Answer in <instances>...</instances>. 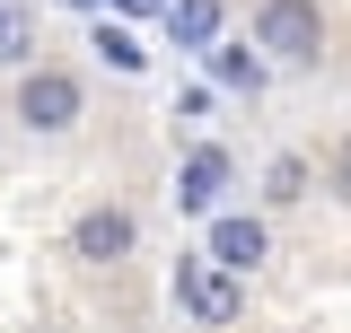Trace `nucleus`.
I'll use <instances>...</instances> for the list:
<instances>
[{
  "label": "nucleus",
  "instance_id": "f257e3e1",
  "mask_svg": "<svg viewBox=\"0 0 351 333\" xmlns=\"http://www.w3.org/2000/svg\"><path fill=\"white\" fill-rule=\"evenodd\" d=\"M176 298H184V316L193 325H237V307H246V281L228 272V263H211V254H184L176 263Z\"/></svg>",
  "mask_w": 351,
  "mask_h": 333
},
{
  "label": "nucleus",
  "instance_id": "f03ea898",
  "mask_svg": "<svg viewBox=\"0 0 351 333\" xmlns=\"http://www.w3.org/2000/svg\"><path fill=\"white\" fill-rule=\"evenodd\" d=\"M255 44L272 53V62H316V53H325L316 0H263V9H255Z\"/></svg>",
  "mask_w": 351,
  "mask_h": 333
},
{
  "label": "nucleus",
  "instance_id": "7ed1b4c3",
  "mask_svg": "<svg viewBox=\"0 0 351 333\" xmlns=\"http://www.w3.org/2000/svg\"><path fill=\"white\" fill-rule=\"evenodd\" d=\"M18 114L36 132L80 123V79H71V71H27V79H18Z\"/></svg>",
  "mask_w": 351,
  "mask_h": 333
},
{
  "label": "nucleus",
  "instance_id": "20e7f679",
  "mask_svg": "<svg viewBox=\"0 0 351 333\" xmlns=\"http://www.w3.org/2000/svg\"><path fill=\"white\" fill-rule=\"evenodd\" d=\"M71 246H80V263H123L132 254V210H80V228H71Z\"/></svg>",
  "mask_w": 351,
  "mask_h": 333
},
{
  "label": "nucleus",
  "instance_id": "39448f33",
  "mask_svg": "<svg viewBox=\"0 0 351 333\" xmlns=\"http://www.w3.org/2000/svg\"><path fill=\"white\" fill-rule=\"evenodd\" d=\"M263 246H272V237H263V219H246V210H228V219H211V263H228V272H237V281H246V263H263Z\"/></svg>",
  "mask_w": 351,
  "mask_h": 333
},
{
  "label": "nucleus",
  "instance_id": "423d86ee",
  "mask_svg": "<svg viewBox=\"0 0 351 333\" xmlns=\"http://www.w3.org/2000/svg\"><path fill=\"white\" fill-rule=\"evenodd\" d=\"M219 193H228V158H219V149H184V166H176V202H184V210H211Z\"/></svg>",
  "mask_w": 351,
  "mask_h": 333
},
{
  "label": "nucleus",
  "instance_id": "0eeeda50",
  "mask_svg": "<svg viewBox=\"0 0 351 333\" xmlns=\"http://www.w3.org/2000/svg\"><path fill=\"white\" fill-rule=\"evenodd\" d=\"M167 36H176V53H211L219 44V0H167Z\"/></svg>",
  "mask_w": 351,
  "mask_h": 333
},
{
  "label": "nucleus",
  "instance_id": "6e6552de",
  "mask_svg": "<svg viewBox=\"0 0 351 333\" xmlns=\"http://www.w3.org/2000/svg\"><path fill=\"white\" fill-rule=\"evenodd\" d=\"M211 79L255 97V88H263V53H246V44H211Z\"/></svg>",
  "mask_w": 351,
  "mask_h": 333
},
{
  "label": "nucleus",
  "instance_id": "1a4fd4ad",
  "mask_svg": "<svg viewBox=\"0 0 351 333\" xmlns=\"http://www.w3.org/2000/svg\"><path fill=\"white\" fill-rule=\"evenodd\" d=\"M27 53H36V18L0 0V62H27Z\"/></svg>",
  "mask_w": 351,
  "mask_h": 333
},
{
  "label": "nucleus",
  "instance_id": "9d476101",
  "mask_svg": "<svg viewBox=\"0 0 351 333\" xmlns=\"http://www.w3.org/2000/svg\"><path fill=\"white\" fill-rule=\"evenodd\" d=\"M97 53H106L114 71H141V62H149V53H141V44H132L123 27H106V18H97Z\"/></svg>",
  "mask_w": 351,
  "mask_h": 333
},
{
  "label": "nucleus",
  "instance_id": "9b49d317",
  "mask_svg": "<svg viewBox=\"0 0 351 333\" xmlns=\"http://www.w3.org/2000/svg\"><path fill=\"white\" fill-rule=\"evenodd\" d=\"M299 184H307V166H299V158L272 166V202H299Z\"/></svg>",
  "mask_w": 351,
  "mask_h": 333
},
{
  "label": "nucleus",
  "instance_id": "f8f14e48",
  "mask_svg": "<svg viewBox=\"0 0 351 333\" xmlns=\"http://www.w3.org/2000/svg\"><path fill=\"white\" fill-rule=\"evenodd\" d=\"M114 9H132V18H167V0H114Z\"/></svg>",
  "mask_w": 351,
  "mask_h": 333
},
{
  "label": "nucleus",
  "instance_id": "ddd939ff",
  "mask_svg": "<svg viewBox=\"0 0 351 333\" xmlns=\"http://www.w3.org/2000/svg\"><path fill=\"white\" fill-rule=\"evenodd\" d=\"M71 9H97V0H71Z\"/></svg>",
  "mask_w": 351,
  "mask_h": 333
}]
</instances>
